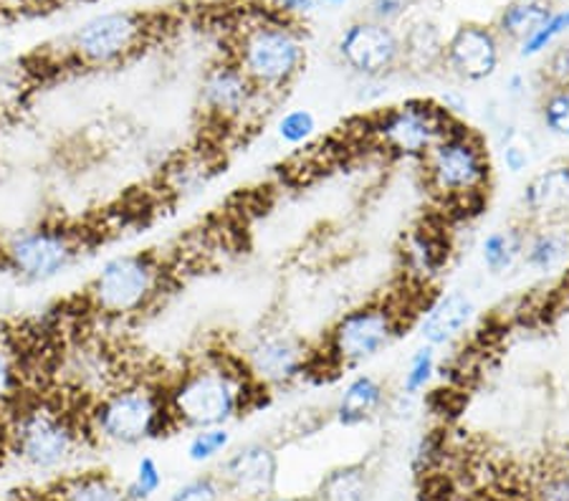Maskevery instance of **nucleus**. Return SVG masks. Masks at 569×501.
Returning a JSON list of instances; mask_svg holds the SVG:
<instances>
[{"label": "nucleus", "mask_w": 569, "mask_h": 501, "mask_svg": "<svg viewBox=\"0 0 569 501\" xmlns=\"http://www.w3.org/2000/svg\"><path fill=\"white\" fill-rule=\"evenodd\" d=\"M164 390L178 431L228 425L269 395L251 380L238 352H206L164 382Z\"/></svg>", "instance_id": "f257e3e1"}, {"label": "nucleus", "mask_w": 569, "mask_h": 501, "mask_svg": "<svg viewBox=\"0 0 569 501\" xmlns=\"http://www.w3.org/2000/svg\"><path fill=\"white\" fill-rule=\"evenodd\" d=\"M228 57L243 69V74L266 97L277 102L307 67V41L301 39L291 18L281 16L273 8L271 11H253L233 26Z\"/></svg>", "instance_id": "f03ea898"}, {"label": "nucleus", "mask_w": 569, "mask_h": 501, "mask_svg": "<svg viewBox=\"0 0 569 501\" xmlns=\"http://www.w3.org/2000/svg\"><path fill=\"white\" fill-rule=\"evenodd\" d=\"M84 423L91 441L117 449H132L178 431L164 382L147 378H127L89 400Z\"/></svg>", "instance_id": "7ed1b4c3"}, {"label": "nucleus", "mask_w": 569, "mask_h": 501, "mask_svg": "<svg viewBox=\"0 0 569 501\" xmlns=\"http://www.w3.org/2000/svg\"><path fill=\"white\" fill-rule=\"evenodd\" d=\"M6 451L36 471H59L91 441L84 418L53 398H21L3 425Z\"/></svg>", "instance_id": "20e7f679"}, {"label": "nucleus", "mask_w": 569, "mask_h": 501, "mask_svg": "<svg viewBox=\"0 0 569 501\" xmlns=\"http://www.w3.org/2000/svg\"><path fill=\"white\" fill-rule=\"evenodd\" d=\"M426 186L448 208H481L491 186V160L481 134L458 122L420 160Z\"/></svg>", "instance_id": "39448f33"}, {"label": "nucleus", "mask_w": 569, "mask_h": 501, "mask_svg": "<svg viewBox=\"0 0 569 501\" xmlns=\"http://www.w3.org/2000/svg\"><path fill=\"white\" fill-rule=\"evenodd\" d=\"M170 271L152 251L107 259L87 284V304L104 319H134L160 302Z\"/></svg>", "instance_id": "423d86ee"}, {"label": "nucleus", "mask_w": 569, "mask_h": 501, "mask_svg": "<svg viewBox=\"0 0 569 501\" xmlns=\"http://www.w3.org/2000/svg\"><path fill=\"white\" fill-rule=\"evenodd\" d=\"M408 319H402L400 309L392 302H365L350 309L325 334L321 350H315V372H332L339 375L342 370H357L365 362L392 348ZM311 372V375H315Z\"/></svg>", "instance_id": "0eeeda50"}, {"label": "nucleus", "mask_w": 569, "mask_h": 501, "mask_svg": "<svg viewBox=\"0 0 569 501\" xmlns=\"http://www.w3.org/2000/svg\"><path fill=\"white\" fill-rule=\"evenodd\" d=\"M84 257V239L63 223H36L0 239V267L26 284H46Z\"/></svg>", "instance_id": "6e6552de"}, {"label": "nucleus", "mask_w": 569, "mask_h": 501, "mask_svg": "<svg viewBox=\"0 0 569 501\" xmlns=\"http://www.w3.org/2000/svg\"><path fill=\"white\" fill-rule=\"evenodd\" d=\"M152 36V16L137 11L99 13L69 36L67 57L84 69H112L142 53Z\"/></svg>", "instance_id": "1a4fd4ad"}, {"label": "nucleus", "mask_w": 569, "mask_h": 501, "mask_svg": "<svg viewBox=\"0 0 569 501\" xmlns=\"http://www.w3.org/2000/svg\"><path fill=\"white\" fill-rule=\"evenodd\" d=\"M458 122L461 120H453L436 99L412 97L375 117L370 137L392 158L420 166L433 144L443 140Z\"/></svg>", "instance_id": "9d476101"}, {"label": "nucleus", "mask_w": 569, "mask_h": 501, "mask_svg": "<svg viewBox=\"0 0 569 501\" xmlns=\"http://www.w3.org/2000/svg\"><path fill=\"white\" fill-rule=\"evenodd\" d=\"M271 104L273 99L266 97L231 57L210 63L200 81V112L223 130L256 127Z\"/></svg>", "instance_id": "9b49d317"}, {"label": "nucleus", "mask_w": 569, "mask_h": 501, "mask_svg": "<svg viewBox=\"0 0 569 501\" xmlns=\"http://www.w3.org/2000/svg\"><path fill=\"white\" fill-rule=\"evenodd\" d=\"M251 380L266 393L287 390L315 372V350L283 327H263L238 352Z\"/></svg>", "instance_id": "f8f14e48"}, {"label": "nucleus", "mask_w": 569, "mask_h": 501, "mask_svg": "<svg viewBox=\"0 0 569 501\" xmlns=\"http://www.w3.org/2000/svg\"><path fill=\"white\" fill-rule=\"evenodd\" d=\"M337 57L357 77L382 79L402 63L400 33L388 23L360 18L339 33Z\"/></svg>", "instance_id": "ddd939ff"}, {"label": "nucleus", "mask_w": 569, "mask_h": 501, "mask_svg": "<svg viewBox=\"0 0 569 501\" xmlns=\"http://www.w3.org/2000/svg\"><path fill=\"white\" fill-rule=\"evenodd\" d=\"M440 67L466 84H481L491 79L501 67L499 33L486 23H461L446 39Z\"/></svg>", "instance_id": "4468645a"}, {"label": "nucleus", "mask_w": 569, "mask_h": 501, "mask_svg": "<svg viewBox=\"0 0 569 501\" xmlns=\"http://www.w3.org/2000/svg\"><path fill=\"white\" fill-rule=\"evenodd\" d=\"M402 271L418 289H430L443 277L453 257V243L443 223L423 221L402 236Z\"/></svg>", "instance_id": "2eb2a0df"}, {"label": "nucleus", "mask_w": 569, "mask_h": 501, "mask_svg": "<svg viewBox=\"0 0 569 501\" xmlns=\"http://www.w3.org/2000/svg\"><path fill=\"white\" fill-rule=\"evenodd\" d=\"M279 455L269 443L253 441L236 449L220 467V481L228 494L241 501L269 497L277 487Z\"/></svg>", "instance_id": "dca6fc26"}, {"label": "nucleus", "mask_w": 569, "mask_h": 501, "mask_svg": "<svg viewBox=\"0 0 569 501\" xmlns=\"http://www.w3.org/2000/svg\"><path fill=\"white\" fill-rule=\"evenodd\" d=\"M521 211L535 226H552L569 211V162H555L525 182Z\"/></svg>", "instance_id": "f3484780"}, {"label": "nucleus", "mask_w": 569, "mask_h": 501, "mask_svg": "<svg viewBox=\"0 0 569 501\" xmlns=\"http://www.w3.org/2000/svg\"><path fill=\"white\" fill-rule=\"evenodd\" d=\"M473 317L476 304L466 291H446V294L436 297L433 302H428L423 317H420V340L436 350L446 348V344L456 342L471 327Z\"/></svg>", "instance_id": "a211bd4d"}, {"label": "nucleus", "mask_w": 569, "mask_h": 501, "mask_svg": "<svg viewBox=\"0 0 569 501\" xmlns=\"http://www.w3.org/2000/svg\"><path fill=\"white\" fill-rule=\"evenodd\" d=\"M67 378L79 395H89V400L107 393L109 388H114L117 382L124 378L119 375V362L114 352L104 348V344H91L81 342L77 350L69 352L67 364Z\"/></svg>", "instance_id": "6ab92c4d"}, {"label": "nucleus", "mask_w": 569, "mask_h": 501, "mask_svg": "<svg viewBox=\"0 0 569 501\" xmlns=\"http://www.w3.org/2000/svg\"><path fill=\"white\" fill-rule=\"evenodd\" d=\"M385 405H388V388L382 385V380L370 375V372H360V375L347 380L342 393H339L335 418L339 425L355 428L372 421Z\"/></svg>", "instance_id": "aec40b11"}, {"label": "nucleus", "mask_w": 569, "mask_h": 501, "mask_svg": "<svg viewBox=\"0 0 569 501\" xmlns=\"http://www.w3.org/2000/svg\"><path fill=\"white\" fill-rule=\"evenodd\" d=\"M46 501H130L124 494V487L102 471L73 473L61 479Z\"/></svg>", "instance_id": "412c9836"}, {"label": "nucleus", "mask_w": 569, "mask_h": 501, "mask_svg": "<svg viewBox=\"0 0 569 501\" xmlns=\"http://www.w3.org/2000/svg\"><path fill=\"white\" fill-rule=\"evenodd\" d=\"M552 16L547 0H511L499 11L497 21H493V31L499 33V39L509 41H527L547 18Z\"/></svg>", "instance_id": "4be33fe9"}, {"label": "nucleus", "mask_w": 569, "mask_h": 501, "mask_svg": "<svg viewBox=\"0 0 569 501\" xmlns=\"http://www.w3.org/2000/svg\"><path fill=\"white\" fill-rule=\"evenodd\" d=\"M569 257V233L557 231L552 226H537L535 231L527 233L525 251H521V263L527 269L547 273L559 267Z\"/></svg>", "instance_id": "5701e85b"}, {"label": "nucleus", "mask_w": 569, "mask_h": 501, "mask_svg": "<svg viewBox=\"0 0 569 501\" xmlns=\"http://www.w3.org/2000/svg\"><path fill=\"white\" fill-rule=\"evenodd\" d=\"M402 63L416 69H433L443 63L446 39L433 21H416L400 36Z\"/></svg>", "instance_id": "b1692460"}, {"label": "nucleus", "mask_w": 569, "mask_h": 501, "mask_svg": "<svg viewBox=\"0 0 569 501\" xmlns=\"http://www.w3.org/2000/svg\"><path fill=\"white\" fill-rule=\"evenodd\" d=\"M527 233V226L493 228L491 233H486L481 241V261L486 271L499 277V273H507L509 269H513V263L521 261Z\"/></svg>", "instance_id": "393cba45"}, {"label": "nucleus", "mask_w": 569, "mask_h": 501, "mask_svg": "<svg viewBox=\"0 0 569 501\" xmlns=\"http://www.w3.org/2000/svg\"><path fill=\"white\" fill-rule=\"evenodd\" d=\"M370 491H372V481L365 467H342L321 481L319 499L321 501H367L370 499Z\"/></svg>", "instance_id": "a878e982"}, {"label": "nucleus", "mask_w": 569, "mask_h": 501, "mask_svg": "<svg viewBox=\"0 0 569 501\" xmlns=\"http://www.w3.org/2000/svg\"><path fill=\"white\" fill-rule=\"evenodd\" d=\"M210 172H213V166H210L203 154H182V158H178L168 168L164 186H168L170 193L178 196L196 193L200 186H206Z\"/></svg>", "instance_id": "bb28decb"}, {"label": "nucleus", "mask_w": 569, "mask_h": 501, "mask_svg": "<svg viewBox=\"0 0 569 501\" xmlns=\"http://www.w3.org/2000/svg\"><path fill=\"white\" fill-rule=\"evenodd\" d=\"M23 362L16 344L0 334V410H11L21 400Z\"/></svg>", "instance_id": "cd10ccee"}, {"label": "nucleus", "mask_w": 569, "mask_h": 501, "mask_svg": "<svg viewBox=\"0 0 569 501\" xmlns=\"http://www.w3.org/2000/svg\"><path fill=\"white\" fill-rule=\"evenodd\" d=\"M438 368L436 348L430 344H420V348L410 354L408 368L402 372V395L418 398L423 390L433 382Z\"/></svg>", "instance_id": "c85d7f7f"}, {"label": "nucleus", "mask_w": 569, "mask_h": 501, "mask_svg": "<svg viewBox=\"0 0 569 501\" xmlns=\"http://www.w3.org/2000/svg\"><path fill=\"white\" fill-rule=\"evenodd\" d=\"M233 443V433L228 431V425H213V428H200L192 431L188 441V459L192 463H208L223 455Z\"/></svg>", "instance_id": "c756f323"}, {"label": "nucleus", "mask_w": 569, "mask_h": 501, "mask_svg": "<svg viewBox=\"0 0 569 501\" xmlns=\"http://www.w3.org/2000/svg\"><path fill=\"white\" fill-rule=\"evenodd\" d=\"M317 130H319L317 114L305 107L289 109V112H283L277 122V137L283 144H289V148L307 144L311 137L317 134Z\"/></svg>", "instance_id": "7c9ffc66"}, {"label": "nucleus", "mask_w": 569, "mask_h": 501, "mask_svg": "<svg viewBox=\"0 0 569 501\" xmlns=\"http://www.w3.org/2000/svg\"><path fill=\"white\" fill-rule=\"evenodd\" d=\"M565 33H569V8H562V11L557 13L552 11V16H549L527 41L519 43V53L525 59H535L539 53H547V49H552V43L557 39H562Z\"/></svg>", "instance_id": "2f4dec72"}, {"label": "nucleus", "mask_w": 569, "mask_h": 501, "mask_svg": "<svg viewBox=\"0 0 569 501\" xmlns=\"http://www.w3.org/2000/svg\"><path fill=\"white\" fill-rule=\"evenodd\" d=\"M539 120L549 134L569 140V89H547L539 104Z\"/></svg>", "instance_id": "473e14b6"}, {"label": "nucleus", "mask_w": 569, "mask_h": 501, "mask_svg": "<svg viewBox=\"0 0 569 501\" xmlns=\"http://www.w3.org/2000/svg\"><path fill=\"white\" fill-rule=\"evenodd\" d=\"M162 489V469L154 455H142L137 461L134 477L124 487V494L130 501H150Z\"/></svg>", "instance_id": "72a5a7b5"}, {"label": "nucleus", "mask_w": 569, "mask_h": 501, "mask_svg": "<svg viewBox=\"0 0 569 501\" xmlns=\"http://www.w3.org/2000/svg\"><path fill=\"white\" fill-rule=\"evenodd\" d=\"M223 481L213 473H200L196 479H188L170 494V501H223L226 499Z\"/></svg>", "instance_id": "f704fd0d"}, {"label": "nucleus", "mask_w": 569, "mask_h": 501, "mask_svg": "<svg viewBox=\"0 0 569 501\" xmlns=\"http://www.w3.org/2000/svg\"><path fill=\"white\" fill-rule=\"evenodd\" d=\"M446 459V433L430 431L416 445V455H412V467L418 473H433L440 461Z\"/></svg>", "instance_id": "c9c22d12"}, {"label": "nucleus", "mask_w": 569, "mask_h": 501, "mask_svg": "<svg viewBox=\"0 0 569 501\" xmlns=\"http://www.w3.org/2000/svg\"><path fill=\"white\" fill-rule=\"evenodd\" d=\"M541 77L549 89H569V43L549 51V57L541 63Z\"/></svg>", "instance_id": "e433bc0d"}, {"label": "nucleus", "mask_w": 569, "mask_h": 501, "mask_svg": "<svg viewBox=\"0 0 569 501\" xmlns=\"http://www.w3.org/2000/svg\"><path fill=\"white\" fill-rule=\"evenodd\" d=\"M517 134L519 132H513V127H509L507 140L501 142V162H503V170H507L509 176H525L531 166L529 150L525 148V144L517 142Z\"/></svg>", "instance_id": "4c0bfd02"}, {"label": "nucleus", "mask_w": 569, "mask_h": 501, "mask_svg": "<svg viewBox=\"0 0 569 501\" xmlns=\"http://www.w3.org/2000/svg\"><path fill=\"white\" fill-rule=\"evenodd\" d=\"M410 0H370V6H367V18L392 26V21L406 16Z\"/></svg>", "instance_id": "58836bf2"}, {"label": "nucleus", "mask_w": 569, "mask_h": 501, "mask_svg": "<svg viewBox=\"0 0 569 501\" xmlns=\"http://www.w3.org/2000/svg\"><path fill=\"white\" fill-rule=\"evenodd\" d=\"M539 501H569V473H552L541 481L537 491Z\"/></svg>", "instance_id": "ea45409f"}, {"label": "nucleus", "mask_w": 569, "mask_h": 501, "mask_svg": "<svg viewBox=\"0 0 569 501\" xmlns=\"http://www.w3.org/2000/svg\"><path fill=\"white\" fill-rule=\"evenodd\" d=\"M61 0H0V13L8 16H26V13H41L49 11Z\"/></svg>", "instance_id": "a19ab883"}, {"label": "nucleus", "mask_w": 569, "mask_h": 501, "mask_svg": "<svg viewBox=\"0 0 569 501\" xmlns=\"http://www.w3.org/2000/svg\"><path fill=\"white\" fill-rule=\"evenodd\" d=\"M317 8V0H273V11H279L287 18L307 16Z\"/></svg>", "instance_id": "79ce46f5"}, {"label": "nucleus", "mask_w": 569, "mask_h": 501, "mask_svg": "<svg viewBox=\"0 0 569 501\" xmlns=\"http://www.w3.org/2000/svg\"><path fill=\"white\" fill-rule=\"evenodd\" d=\"M436 102L443 107L446 112L453 117V120H458V117H461V114H468V99L458 89L446 91L443 97H436Z\"/></svg>", "instance_id": "37998d69"}, {"label": "nucleus", "mask_w": 569, "mask_h": 501, "mask_svg": "<svg viewBox=\"0 0 569 501\" xmlns=\"http://www.w3.org/2000/svg\"><path fill=\"white\" fill-rule=\"evenodd\" d=\"M507 94L511 99H525L527 97V77L519 74V71H513V74L507 77Z\"/></svg>", "instance_id": "c03bdc74"}, {"label": "nucleus", "mask_w": 569, "mask_h": 501, "mask_svg": "<svg viewBox=\"0 0 569 501\" xmlns=\"http://www.w3.org/2000/svg\"><path fill=\"white\" fill-rule=\"evenodd\" d=\"M6 455H8V451H6V435H3V425H0V467H3Z\"/></svg>", "instance_id": "a18cd8bd"}, {"label": "nucleus", "mask_w": 569, "mask_h": 501, "mask_svg": "<svg viewBox=\"0 0 569 501\" xmlns=\"http://www.w3.org/2000/svg\"><path fill=\"white\" fill-rule=\"evenodd\" d=\"M249 501H297V499H283V497H259V499H249Z\"/></svg>", "instance_id": "49530a36"}, {"label": "nucleus", "mask_w": 569, "mask_h": 501, "mask_svg": "<svg viewBox=\"0 0 569 501\" xmlns=\"http://www.w3.org/2000/svg\"><path fill=\"white\" fill-rule=\"evenodd\" d=\"M327 6H345V3H350V0H325Z\"/></svg>", "instance_id": "de8ad7c7"}, {"label": "nucleus", "mask_w": 569, "mask_h": 501, "mask_svg": "<svg viewBox=\"0 0 569 501\" xmlns=\"http://www.w3.org/2000/svg\"><path fill=\"white\" fill-rule=\"evenodd\" d=\"M0 501H11V499H0Z\"/></svg>", "instance_id": "09e8293b"}]
</instances>
